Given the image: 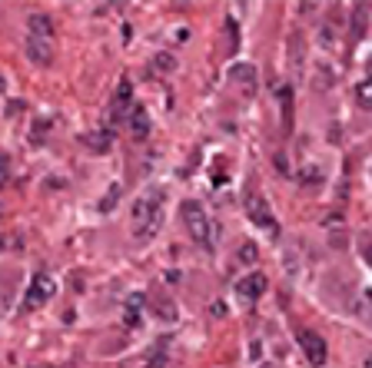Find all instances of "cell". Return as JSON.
Here are the masks:
<instances>
[{
    "instance_id": "obj_1",
    "label": "cell",
    "mask_w": 372,
    "mask_h": 368,
    "mask_svg": "<svg viewBox=\"0 0 372 368\" xmlns=\"http://www.w3.org/2000/svg\"><path fill=\"white\" fill-rule=\"evenodd\" d=\"M163 226V193L149 189L143 193L136 203H133V213H130V229H133V239L147 242L160 232Z\"/></svg>"
},
{
    "instance_id": "obj_2",
    "label": "cell",
    "mask_w": 372,
    "mask_h": 368,
    "mask_svg": "<svg viewBox=\"0 0 372 368\" xmlns=\"http://www.w3.org/2000/svg\"><path fill=\"white\" fill-rule=\"evenodd\" d=\"M183 226H186V232H189V239L196 242V246L213 249V239H216V229H213V226H216V222L209 219V213H206L196 199L183 203Z\"/></svg>"
},
{
    "instance_id": "obj_3",
    "label": "cell",
    "mask_w": 372,
    "mask_h": 368,
    "mask_svg": "<svg viewBox=\"0 0 372 368\" xmlns=\"http://www.w3.org/2000/svg\"><path fill=\"white\" fill-rule=\"evenodd\" d=\"M56 292V282L50 272H37V276L30 279V285H27V295H23V305L27 309H40V305H47Z\"/></svg>"
},
{
    "instance_id": "obj_4",
    "label": "cell",
    "mask_w": 372,
    "mask_h": 368,
    "mask_svg": "<svg viewBox=\"0 0 372 368\" xmlns=\"http://www.w3.org/2000/svg\"><path fill=\"white\" fill-rule=\"evenodd\" d=\"M246 213H249V219L256 222L260 229H266L269 236H279V226H276V216L269 213V206L262 199L256 189H249V196H246Z\"/></svg>"
},
{
    "instance_id": "obj_5",
    "label": "cell",
    "mask_w": 372,
    "mask_h": 368,
    "mask_svg": "<svg viewBox=\"0 0 372 368\" xmlns=\"http://www.w3.org/2000/svg\"><path fill=\"white\" fill-rule=\"evenodd\" d=\"M262 292H266V276H262V272H249V276H242L240 282H236V299H240L242 305L260 302Z\"/></svg>"
},
{
    "instance_id": "obj_6",
    "label": "cell",
    "mask_w": 372,
    "mask_h": 368,
    "mask_svg": "<svg viewBox=\"0 0 372 368\" xmlns=\"http://www.w3.org/2000/svg\"><path fill=\"white\" fill-rule=\"evenodd\" d=\"M23 54L30 63H37V67H47L50 60H54V40H40V37H23Z\"/></svg>"
},
{
    "instance_id": "obj_7",
    "label": "cell",
    "mask_w": 372,
    "mask_h": 368,
    "mask_svg": "<svg viewBox=\"0 0 372 368\" xmlns=\"http://www.w3.org/2000/svg\"><path fill=\"white\" fill-rule=\"evenodd\" d=\"M296 338H299V349L306 351V358H309L313 365H322V362H326V342L319 338L316 332L302 329V332L296 335Z\"/></svg>"
},
{
    "instance_id": "obj_8",
    "label": "cell",
    "mask_w": 372,
    "mask_h": 368,
    "mask_svg": "<svg viewBox=\"0 0 372 368\" xmlns=\"http://www.w3.org/2000/svg\"><path fill=\"white\" fill-rule=\"evenodd\" d=\"M229 80L240 87L242 96H256V67L253 63H236L229 70Z\"/></svg>"
},
{
    "instance_id": "obj_9",
    "label": "cell",
    "mask_w": 372,
    "mask_h": 368,
    "mask_svg": "<svg viewBox=\"0 0 372 368\" xmlns=\"http://www.w3.org/2000/svg\"><path fill=\"white\" fill-rule=\"evenodd\" d=\"M130 80H120V87L113 93V103H110V116L113 123H120V120H127L130 116Z\"/></svg>"
},
{
    "instance_id": "obj_10",
    "label": "cell",
    "mask_w": 372,
    "mask_h": 368,
    "mask_svg": "<svg viewBox=\"0 0 372 368\" xmlns=\"http://www.w3.org/2000/svg\"><path fill=\"white\" fill-rule=\"evenodd\" d=\"M27 34H30V37H40V40H54V17L43 14V10L30 14V20H27Z\"/></svg>"
},
{
    "instance_id": "obj_11",
    "label": "cell",
    "mask_w": 372,
    "mask_h": 368,
    "mask_svg": "<svg viewBox=\"0 0 372 368\" xmlns=\"http://www.w3.org/2000/svg\"><path fill=\"white\" fill-rule=\"evenodd\" d=\"M127 120H130L133 140H147V136H149V127H153V123H149V113L143 110V107H133Z\"/></svg>"
},
{
    "instance_id": "obj_12",
    "label": "cell",
    "mask_w": 372,
    "mask_h": 368,
    "mask_svg": "<svg viewBox=\"0 0 372 368\" xmlns=\"http://www.w3.org/2000/svg\"><path fill=\"white\" fill-rule=\"evenodd\" d=\"M366 20H369V14H366V3H355V7H353V27H349V37H353V43L366 37Z\"/></svg>"
},
{
    "instance_id": "obj_13",
    "label": "cell",
    "mask_w": 372,
    "mask_h": 368,
    "mask_svg": "<svg viewBox=\"0 0 372 368\" xmlns=\"http://www.w3.org/2000/svg\"><path fill=\"white\" fill-rule=\"evenodd\" d=\"M140 309H143V295H133L130 302H127L123 322H127V325H140Z\"/></svg>"
},
{
    "instance_id": "obj_14",
    "label": "cell",
    "mask_w": 372,
    "mask_h": 368,
    "mask_svg": "<svg viewBox=\"0 0 372 368\" xmlns=\"http://www.w3.org/2000/svg\"><path fill=\"white\" fill-rule=\"evenodd\" d=\"M176 70V60H173V54H156L153 56V74H173Z\"/></svg>"
},
{
    "instance_id": "obj_15",
    "label": "cell",
    "mask_w": 372,
    "mask_h": 368,
    "mask_svg": "<svg viewBox=\"0 0 372 368\" xmlns=\"http://www.w3.org/2000/svg\"><path fill=\"white\" fill-rule=\"evenodd\" d=\"M87 143L93 153H107L113 147V133H93V136H87Z\"/></svg>"
},
{
    "instance_id": "obj_16",
    "label": "cell",
    "mask_w": 372,
    "mask_h": 368,
    "mask_svg": "<svg viewBox=\"0 0 372 368\" xmlns=\"http://www.w3.org/2000/svg\"><path fill=\"white\" fill-rule=\"evenodd\" d=\"M355 103H359L362 110H372V80H366V83L355 87Z\"/></svg>"
},
{
    "instance_id": "obj_17",
    "label": "cell",
    "mask_w": 372,
    "mask_h": 368,
    "mask_svg": "<svg viewBox=\"0 0 372 368\" xmlns=\"http://www.w3.org/2000/svg\"><path fill=\"white\" fill-rule=\"evenodd\" d=\"M289 87H279V103H282V123L289 127Z\"/></svg>"
},
{
    "instance_id": "obj_18",
    "label": "cell",
    "mask_w": 372,
    "mask_h": 368,
    "mask_svg": "<svg viewBox=\"0 0 372 368\" xmlns=\"http://www.w3.org/2000/svg\"><path fill=\"white\" fill-rule=\"evenodd\" d=\"M116 196H120V186L113 183V186H110V193L103 196V203H100V209H103V213H110L113 206H116Z\"/></svg>"
},
{
    "instance_id": "obj_19",
    "label": "cell",
    "mask_w": 372,
    "mask_h": 368,
    "mask_svg": "<svg viewBox=\"0 0 372 368\" xmlns=\"http://www.w3.org/2000/svg\"><path fill=\"white\" fill-rule=\"evenodd\" d=\"M7 183H10V160L0 153V189H3Z\"/></svg>"
},
{
    "instance_id": "obj_20",
    "label": "cell",
    "mask_w": 372,
    "mask_h": 368,
    "mask_svg": "<svg viewBox=\"0 0 372 368\" xmlns=\"http://www.w3.org/2000/svg\"><path fill=\"white\" fill-rule=\"evenodd\" d=\"M256 256H260V252H256V246H253V242H246V246H242V252H240V259H242V262H256Z\"/></svg>"
},
{
    "instance_id": "obj_21",
    "label": "cell",
    "mask_w": 372,
    "mask_h": 368,
    "mask_svg": "<svg viewBox=\"0 0 372 368\" xmlns=\"http://www.w3.org/2000/svg\"><path fill=\"white\" fill-rule=\"evenodd\" d=\"M366 368H372V355H369V358H366Z\"/></svg>"
},
{
    "instance_id": "obj_22",
    "label": "cell",
    "mask_w": 372,
    "mask_h": 368,
    "mask_svg": "<svg viewBox=\"0 0 372 368\" xmlns=\"http://www.w3.org/2000/svg\"><path fill=\"white\" fill-rule=\"evenodd\" d=\"M369 80H372V56H369Z\"/></svg>"
},
{
    "instance_id": "obj_23",
    "label": "cell",
    "mask_w": 372,
    "mask_h": 368,
    "mask_svg": "<svg viewBox=\"0 0 372 368\" xmlns=\"http://www.w3.org/2000/svg\"><path fill=\"white\" fill-rule=\"evenodd\" d=\"M366 259H369V266H372V249H369V256H366Z\"/></svg>"
}]
</instances>
